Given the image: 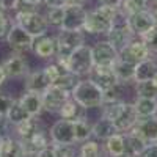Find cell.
<instances>
[{
  "label": "cell",
  "instance_id": "obj_1",
  "mask_svg": "<svg viewBox=\"0 0 157 157\" xmlns=\"http://www.w3.org/2000/svg\"><path fill=\"white\" fill-rule=\"evenodd\" d=\"M102 107H104V116L113 121V124L120 132H127L138 121V115L135 112L134 104L121 101L113 104H102Z\"/></svg>",
  "mask_w": 157,
  "mask_h": 157
},
{
  "label": "cell",
  "instance_id": "obj_2",
  "mask_svg": "<svg viewBox=\"0 0 157 157\" xmlns=\"http://www.w3.org/2000/svg\"><path fill=\"white\" fill-rule=\"evenodd\" d=\"M71 98L85 110L96 109L102 107L104 104V91L90 78H80L75 88L71 91Z\"/></svg>",
  "mask_w": 157,
  "mask_h": 157
},
{
  "label": "cell",
  "instance_id": "obj_3",
  "mask_svg": "<svg viewBox=\"0 0 157 157\" xmlns=\"http://www.w3.org/2000/svg\"><path fill=\"white\" fill-rule=\"evenodd\" d=\"M57 63L61 64L66 71H71V72L77 74L78 77L88 75V72L91 71V68H93V64H94L93 54H91V46L83 43L75 50H72L68 58H61Z\"/></svg>",
  "mask_w": 157,
  "mask_h": 157
},
{
  "label": "cell",
  "instance_id": "obj_4",
  "mask_svg": "<svg viewBox=\"0 0 157 157\" xmlns=\"http://www.w3.org/2000/svg\"><path fill=\"white\" fill-rule=\"evenodd\" d=\"M14 21H16V24L21 25L25 32H29L33 38L47 33V29H49L46 14H41V13H38L36 10H32V11H16Z\"/></svg>",
  "mask_w": 157,
  "mask_h": 157
},
{
  "label": "cell",
  "instance_id": "obj_5",
  "mask_svg": "<svg viewBox=\"0 0 157 157\" xmlns=\"http://www.w3.org/2000/svg\"><path fill=\"white\" fill-rule=\"evenodd\" d=\"M85 43V35L83 30H64L57 36V55L58 60L61 58H68L71 55V52L75 50L78 46H82Z\"/></svg>",
  "mask_w": 157,
  "mask_h": 157
},
{
  "label": "cell",
  "instance_id": "obj_6",
  "mask_svg": "<svg viewBox=\"0 0 157 157\" xmlns=\"http://www.w3.org/2000/svg\"><path fill=\"white\" fill-rule=\"evenodd\" d=\"M5 41L8 43V46L14 50V54H24V52L32 50V44H33V36L25 32L19 24H11L10 32L5 38Z\"/></svg>",
  "mask_w": 157,
  "mask_h": 157
},
{
  "label": "cell",
  "instance_id": "obj_7",
  "mask_svg": "<svg viewBox=\"0 0 157 157\" xmlns=\"http://www.w3.org/2000/svg\"><path fill=\"white\" fill-rule=\"evenodd\" d=\"M151 57V50L146 47V44L141 41V39H132L129 44H126L121 50H118V58L121 61L130 63V64H135L146 60Z\"/></svg>",
  "mask_w": 157,
  "mask_h": 157
},
{
  "label": "cell",
  "instance_id": "obj_8",
  "mask_svg": "<svg viewBox=\"0 0 157 157\" xmlns=\"http://www.w3.org/2000/svg\"><path fill=\"white\" fill-rule=\"evenodd\" d=\"M50 143L55 145H74L75 135H74V121L71 120H58L52 124L49 130Z\"/></svg>",
  "mask_w": 157,
  "mask_h": 157
},
{
  "label": "cell",
  "instance_id": "obj_9",
  "mask_svg": "<svg viewBox=\"0 0 157 157\" xmlns=\"http://www.w3.org/2000/svg\"><path fill=\"white\" fill-rule=\"evenodd\" d=\"M113 21L107 19L104 14L94 8L86 13V19L83 24V32H86L88 35H107L112 27H113Z\"/></svg>",
  "mask_w": 157,
  "mask_h": 157
},
{
  "label": "cell",
  "instance_id": "obj_10",
  "mask_svg": "<svg viewBox=\"0 0 157 157\" xmlns=\"http://www.w3.org/2000/svg\"><path fill=\"white\" fill-rule=\"evenodd\" d=\"M41 96H43L44 110L50 112V113H58L60 109L63 107V104L71 98V93H68V91H64L55 85H50L49 88H46L43 91Z\"/></svg>",
  "mask_w": 157,
  "mask_h": 157
},
{
  "label": "cell",
  "instance_id": "obj_11",
  "mask_svg": "<svg viewBox=\"0 0 157 157\" xmlns=\"http://www.w3.org/2000/svg\"><path fill=\"white\" fill-rule=\"evenodd\" d=\"M86 8L83 5H66L64 6V17L60 29L64 30H83L86 19Z\"/></svg>",
  "mask_w": 157,
  "mask_h": 157
},
{
  "label": "cell",
  "instance_id": "obj_12",
  "mask_svg": "<svg viewBox=\"0 0 157 157\" xmlns=\"http://www.w3.org/2000/svg\"><path fill=\"white\" fill-rule=\"evenodd\" d=\"M19 141L24 151V157H36V154L39 151H43L50 143V137H47L44 130H38L33 135L21 138Z\"/></svg>",
  "mask_w": 157,
  "mask_h": 157
},
{
  "label": "cell",
  "instance_id": "obj_13",
  "mask_svg": "<svg viewBox=\"0 0 157 157\" xmlns=\"http://www.w3.org/2000/svg\"><path fill=\"white\" fill-rule=\"evenodd\" d=\"M91 54L94 64H102V66H113V63L118 60V50L107 39L91 46Z\"/></svg>",
  "mask_w": 157,
  "mask_h": 157
},
{
  "label": "cell",
  "instance_id": "obj_14",
  "mask_svg": "<svg viewBox=\"0 0 157 157\" xmlns=\"http://www.w3.org/2000/svg\"><path fill=\"white\" fill-rule=\"evenodd\" d=\"M88 78L93 80L102 91L118 83V78L112 66H102V64H93L91 71L88 72Z\"/></svg>",
  "mask_w": 157,
  "mask_h": 157
},
{
  "label": "cell",
  "instance_id": "obj_15",
  "mask_svg": "<svg viewBox=\"0 0 157 157\" xmlns=\"http://www.w3.org/2000/svg\"><path fill=\"white\" fill-rule=\"evenodd\" d=\"M32 52L38 58H52L57 55V38L50 36L47 33L33 38V44H32Z\"/></svg>",
  "mask_w": 157,
  "mask_h": 157
},
{
  "label": "cell",
  "instance_id": "obj_16",
  "mask_svg": "<svg viewBox=\"0 0 157 157\" xmlns=\"http://www.w3.org/2000/svg\"><path fill=\"white\" fill-rule=\"evenodd\" d=\"M126 22L130 27V30L134 32L135 36H141L145 32H148L151 27L155 25V21L152 17V13L151 10H145V11H140V13H135V14H130V16H126Z\"/></svg>",
  "mask_w": 157,
  "mask_h": 157
},
{
  "label": "cell",
  "instance_id": "obj_17",
  "mask_svg": "<svg viewBox=\"0 0 157 157\" xmlns=\"http://www.w3.org/2000/svg\"><path fill=\"white\" fill-rule=\"evenodd\" d=\"M107 36V41L116 49V50H121L126 44H129L130 41L134 39V32L130 30V27L127 25V22L123 24H113L112 30L105 35Z\"/></svg>",
  "mask_w": 157,
  "mask_h": 157
},
{
  "label": "cell",
  "instance_id": "obj_18",
  "mask_svg": "<svg viewBox=\"0 0 157 157\" xmlns=\"http://www.w3.org/2000/svg\"><path fill=\"white\" fill-rule=\"evenodd\" d=\"M130 130L140 135L148 145L149 143H157V116L154 115L148 118H138L137 124Z\"/></svg>",
  "mask_w": 157,
  "mask_h": 157
},
{
  "label": "cell",
  "instance_id": "obj_19",
  "mask_svg": "<svg viewBox=\"0 0 157 157\" xmlns=\"http://www.w3.org/2000/svg\"><path fill=\"white\" fill-rule=\"evenodd\" d=\"M3 68L6 71V75L11 78H19L29 74V64L22 57V54H14L10 58H6L3 63Z\"/></svg>",
  "mask_w": 157,
  "mask_h": 157
},
{
  "label": "cell",
  "instance_id": "obj_20",
  "mask_svg": "<svg viewBox=\"0 0 157 157\" xmlns=\"http://www.w3.org/2000/svg\"><path fill=\"white\" fill-rule=\"evenodd\" d=\"M52 85L50 77L47 75L46 69H38L25 77V91H36V93H43L46 88Z\"/></svg>",
  "mask_w": 157,
  "mask_h": 157
},
{
  "label": "cell",
  "instance_id": "obj_21",
  "mask_svg": "<svg viewBox=\"0 0 157 157\" xmlns=\"http://www.w3.org/2000/svg\"><path fill=\"white\" fill-rule=\"evenodd\" d=\"M19 102L30 116H38L44 110L43 96H41V93H36V91H25V93L19 98Z\"/></svg>",
  "mask_w": 157,
  "mask_h": 157
},
{
  "label": "cell",
  "instance_id": "obj_22",
  "mask_svg": "<svg viewBox=\"0 0 157 157\" xmlns=\"http://www.w3.org/2000/svg\"><path fill=\"white\" fill-rule=\"evenodd\" d=\"M116 132H120V130L116 129L113 121H110L105 116H102L99 121H96L93 126H91V135H93L96 140H101V141H105L107 138H110Z\"/></svg>",
  "mask_w": 157,
  "mask_h": 157
},
{
  "label": "cell",
  "instance_id": "obj_23",
  "mask_svg": "<svg viewBox=\"0 0 157 157\" xmlns=\"http://www.w3.org/2000/svg\"><path fill=\"white\" fill-rule=\"evenodd\" d=\"M124 134V141H126V155L129 157H138L143 149L148 146V143L143 140L140 135H137L132 130H127Z\"/></svg>",
  "mask_w": 157,
  "mask_h": 157
},
{
  "label": "cell",
  "instance_id": "obj_24",
  "mask_svg": "<svg viewBox=\"0 0 157 157\" xmlns=\"http://www.w3.org/2000/svg\"><path fill=\"white\" fill-rule=\"evenodd\" d=\"M105 152L109 157H126V141H124V134L116 132L110 138L105 140Z\"/></svg>",
  "mask_w": 157,
  "mask_h": 157
},
{
  "label": "cell",
  "instance_id": "obj_25",
  "mask_svg": "<svg viewBox=\"0 0 157 157\" xmlns=\"http://www.w3.org/2000/svg\"><path fill=\"white\" fill-rule=\"evenodd\" d=\"M157 72V61L154 58H146L135 64V74H134V82H143V80H151L154 74Z\"/></svg>",
  "mask_w": 157,
  "mask_h": 157
},
{
  "label": "cell",
  "instance_id": "obj_26",
  "mask_svg": "<svg viewBox=\"0 0 157 157\" xmlns=\"http://www.w3.org/2000/svg\"><path fill=\"white\" fill-rule=\"evenodd\" d=\"M138 118H148L157 115V99L154 98H137L134 102Z\"/></svg>",
  "mask_w": 157,
  "mask_h": 157
},
{
  "label": "cell",
  "instance_id": "obj_27",
  "mask_svg": "<svg viewBox=\"0 0 157 157\" xmlns=\"http://www.w3.org/2000/svg\"><path fill=\"white\" fill-rule=\"evenodd\" d=\"M113 71H115V75L118 78L120 83H127V82H132L134 80V74H135V66L130 63H126V61H121L118 58L115 63H113Z\"/></svg>",
  "mask_w": 157,
  "mask_h": 157
},
{
  "label": "cell",
  "instance_id": "obj_28",
  "mask_svg": "<svg viewBox=\"0 0 157 157\" xmlns=\"http://www.w3.org/2000/svg\"><path fill=\"white\" fill-rule=\"evenodd\" d=\"M83 107L80 105V104H77L72 98H69L66 102L63 104V107L60 109L58 115L63 118V120H80V118H83Z\"/></svg>",
  "mask_w": 157,
  "mask_h": 157
},
{
  "label": "cell",
  "instance_id": "obj_29",
  "mask_svg": "<svg viewBox=\"0 0 157 157\" xmlns=\"http://www.w3.org/2000/svg\"><path fill=\"white\" fill-rule=\"evenodd\" d=\"M0 157H24L21 141L11 137H3L0 143Z\"/></svg>",
  "mask_w": 157,
  "mask_h": 157
},
{
  "label": "cell",
  "instance_id": "obj_30",
  "mask_svg": "<svg viewBox=\"0 0 157 157\" xmlns=\"http://www.w3.org/2000/svg\"><path fill=\"white\" fill-rule=\"evenodd\" d=\"M5 116H6L8 124H13V126H17V124H21L22 121H25V120H29V118H30V115L25 112V109L21 105L19 99L13 101L11 107H10V110L6 112Z\"/></svg>",
  "mask_w": 157,
  "mask_h": 157
},
{
  "label": "cell",
  "instance_id": "obj_31",
  "mask_svg": "<svg viewBox=\"0 0 157 157\" xmlns=\"http://www.w3.org/2000/svg\"><path fill=\"white\" fill-rule=\"evenodd\" d=\"M149 3L151 0H123L118 10L124 16H130V14H135V13L149 10Z\"/></svg>",
  "mask_w": 157,
  "mask_h": 157
},
{
  "label": "cell",
  "instance_id": "obj_32",
  "mask_svg": "<svg viewBox=\"0 0 157 157\" xmlns=\"http://www.w3.org/2000/svg\"><path fill=\"white\" fill-rule=\"evenodd\" d=\"M78 80H80V77H78L77 74H74L71 71H64L55 78V82L52 85H55V86H58L64 91H68V93H71V91L75 88V85L78 83Z\"/></svg>",
  "mask_w": 157,
  "mask_h": 157
},
{
  "label": "cell",
  "instance_id": "obj_33",
  "mask_svg": "<svg viewBox=\"0 0 157 157\" xmlns=\"http://www.w3.org/2000/svg\"><path fill=\"white\" fill-rule=\"evenodd\" d=\"M105 152L104 148L98 140H86L80 146V157H102Z\"/></svg>",
  "mask_w": 157,
  "mask_h": 157
},
{
  "label": "cell",
  "instance_id": "obj_34",
  "mask_svg": "<svg viewBox=\"0 0 157 157\" xmlns=\"http://www.w3.org/2000/svg\"><path fill=\"white\" fill-rule=\"evenodd\" d=\"M126 93V83H120L104 90V104H113V102H121L123 96Z\"/></svg>",
  "mask_w": 157,
  "mask_h": 157
},
{
  "label": "cell",
  "instance_id": "obj_35",
  "mask_svg": "<svg viewBox=\"0 0 157 157\" xmlns=\"http://www.w3.org/2000/svg\"><path fill=\"white\" fill-rule=\"evenodd\" d=\"M14 127H16V132L19 134L21 138L30 137V135H33L35 132H38V130H41V129H39V123H38V120H36V116H30L29 120L22 121L21 124H17V126H14Z\"/></svg>",
  "mask_w": 157,
  "mask_h": 157
},
{
  "label": "cell",
  "instance_id": "obj_36",
  "mask_svg": "<svg viewBox=\"0 0 157 157\" xmlns=\"http://www.w3.org/2000/svg\"><path fill=\"white\" fill-rule=\"evenodd\" d=\"M74 135H75V143H83L90 140L91 126L88 124V121H85V118L74 120Z\"/></svg>",
  "mask_w": 157,
  "mask_h": 157
},
{
  "label": "cell",
  "instance_id": "obj_37",
  "mask_svg": "<svg viewBox=\"0 0 157 157\" xmlns=\"http://www.w3.org/2000/svg\"><path fill=\"white\" fill-rule=\"evenodd\" d=\"M137 98H154L157 99V86L152 80L137 82Z\"/></svg>",
  "mask_w": 157,
  "mask_h": 157
},
{
  "label": "cell",
  "instance_id": "obj_38",
  "mask_svg": "<svg viewBox=\"0 0 157 157\" xmlns=\"http://www.w3.org/2000/svg\"><path fill=\"white\" fill-rule=\"evenodd\" d=\"M140 39L146 44V47L151 50V54H157V24L154 27H151L148 32H145Z\"/></svg>",
  "mask_w": 157,
  "mask_h": 157
},
{
  "label": "cell",
  "instance_id": "obj_39",
  "mask_svg": "<svg viewBox=\"0 0 157 157\" xmlns=\"http://www.w3.org/2000/svg\"><path fill=\"white\" fill-rule=\"evenodd\" d=\"M63 17H64V6H60V8H49V10H47L46 19H47V24L52 25V27H61Z\"/></svg>",
  "mask_w": 157,
  "mask_h": 157
},
{
  "label": "cell",
  "instance_id": "obj_40",
  "mask_svg": "<svg viewBox=\"0 0 157 157\" xmlns=\"http://www.w3.org/2000/svg\"><path fill=\"white\" fill-rule=\"evenodd\" d=\"M10 27H11V24H10L8 16L5 14V10L0 8V41L6 38V35L10 32Z\"/></svg>",
  "mask_w": 157,
  "mask_h": 157
},
{
  "label": "cell",
  "instance_id": "obj_41",
  "mask_svg": "<svg viewBox=\"0 0 157 157\" xmlns=\"http://www.w3.org/2000/svg\"><path fill=\"white\" fill-rule=\"evenodd\" d=\"M46 69V72H47V75L50 77V80H52V83L55 82V78L61 74V72H64L66 69H64L61 64H58V63H52V64H47V66L44 68Z\"/></svg>",
  "mask_w": 157,
  "mask_h": 157
},
{
  "label": "cell",
  "instance_id": "obj_42",
  "mask_svg": "<svg viewBox=\"0 0 157 157\" xmlns=\"http://www.w3.org/2000/svg\"><path fill=\"white\" fill-rule=\"evenodd\" d=\"M55 152H57V157H75V151L72 148V145H55Z\"/></svg>",
  "mask_w": 157,
  "mask_h": 157
},
{
  "label": "cell",
  "instance_id": "obj_43",
  "mask_svg": "<svg viewBox=\"0 0 157 157\" xmlns=\"http://www.w3.org/2000/svg\"><path fill=\"white\" fill-rule=\"evenodd\" d=\"M43 3V0H19L16 11H32Z\"/></svg>",
  "mask_w": 157,
  "mask_h": 157
},
{
  "label": "cell",
  "instance_id": "obj_44",
  "mask_svg": "<svg viewBox=\"0 0 157 157\" xmlns=\"http://www.w3.org/2000/svg\"><path fill=\"white\" fill-rule=\"evenodd\" d=\"M13 101H14V99H13V96H6V94L0 93V113L6 115V112L10 110Z\"/></svg>",
  "mask_w": 157,
  "mask_h": 157
},
{
  "label": "cell",
  "instance_id": "obj_45",
  "mask_svg": "<svg viewBox=\"0 0 157 157\" xmlns=\"http://www.w3.org/2000/svg\"><path fill=\"white\" fill-rule=\"evenodd\" d=\"M138 157H157V143H149Z\"/></svg>",
  "mask_w": 157,
  "mask_h": 157
},
{
  "label": "cell",
  "instance_id": "obj_46",
  "mask_svg": "<svg viewBox=\"0 0 157 157\" xmlns=\"http://www.w3.org/2000/svg\"><path fill=\"white\" fill-rule=\"evenodd\" d=\"M36 157H57L55 146L52 145V143H49V145H47L43 151H39V152L36 154Z\"/></svg>",
  "mask_w": 157,
  "mask_h": 157
},
{
  "label": "cell",
  "instance_id": "obj_47",
  "mask_svg": "<svg viewBox=\"0 0 157 157\" xmlns=\"http://www.w3.org/2000/svg\"><path fill=\"white\" fill-rule=\"evenodd\" d=\"M17 3H19V0H0V8L5 10V11L16 10L17 8Z\"/></svg>",
  "mask_w": 157,
  "mask_h": 157
},
{
  "label": "cell",
  "instance_id": "obj_48",
  "mask_svg": "<svg viewBox=\"0 0 157 157\" xmlns=\"http://www.w3.org/2000/svg\"><path fill=\"white\" fill-rule=\"evenodd\" d=\"M43 3L47 8H60V6H66V0H43Z\"/></svg>",
  "mask_w": 157,
  "mask_h": 157
},
{
  "label": "cell",
  "instance_id": "obj_49",
  "mask_svg": "<svg viewBox=\"0 0 157 157\" xmlns=\"http://www.w3.org/2000/svg\"><path fill=\"white\" fill-rule=\"evenodd\" d=\"M123 0H98V3L99 5H110V6H116V8H120Z\"/></svg>",
  "mask_w": 157,
  "mask_h": 157
},
{
  "label": "cell",
  "instance_id": "obj_50",
  "mask_svg": "<svg viewBox=\"0 0 157 157\" xmlns=\"http://www.w3.org/2000/svg\"><path fill=\"white\" fill-rule=\"evenodd\" d=\"M6 78H8V75H6V71H5V68H3V64H0V88H2V86L5 85Z\"/></svg>",
  "mask_w": 157,
  "mask_h": 157
},
{
  "label": "cell",
  "instance_id": "obj_51",
  "mask_svg": "<svg viewBox=\"0 0 157 157\" xmlns=\"http://www.w3.org/2000/svg\"><path fill=\"white\" fill-rule=\"evenodd\" d=\"M6 124H8V121H6V116L0 113V134H2L3 130L6 129Z\"/></svg>",
  "mask_w": 157,
  "mask_h": 157
},
{
  "label": "cell",
  "instance_id": "obj_52",
  "mask_svg": "<svg viewBox=\"0 0 157 157\" xmlns=\"http://www.w3.org/2000/svg\"><path fill=\"white\" fill-rule=\"evenodd\" d=\"M86 0H66V5H85Z\"/></svg>",
  "mask_w": 157,
  "mask_h": 157
},
{
  "label": "cell",
  "instance_id": "obj_53",
  "mask_svg": "<svg viewBox=\"0 0 157 157\" xmlns=\"http://www.w3.org/2000/svg\"><path fill=\"white\" fill-rule=\"evenodd\" d=\"M151 13H152V17H154V21H155V24H157V8H154V10H151Z\"/></svg>",
  "mask_w": 157,
  "mask_h": 157
},
{
  "label": "cell",
  "instance_id": "obj_54",
  "mask_svg": "<svg viewBox=\"0 0 157 157\" xmlns=\"http://www.w3.org/2000/svg\"><path fill=\"white\" fill-rule=\"evenodd\" d=\"M151 80H152V82H154V85H155V86H157V72H155V74H154V77H152V78H151Z\"/></svg>",
  "mask_w": 157,
  "mask_h": 157
},
{
  "label": "cell",
  "instance_id": "obj_55",
  "mask_svg": "<svg viewBox=\"0 0 157 157\" xmlns=\"http://www.w3.org/2000/svg\"><path fill=\"white\" fill-rule=\"evenodd\" d=\"M151 2H152L154 5H157V0H151Z\"/></svg>",
  "mask_w": 157,
  "mask_h": 157
},
{
  "label": "cell",
  "instance_id": "obj_56",
  "mask_svg": "<svg viewBox=\"0 0 157 157\" xmlns=\"http://www.w3.org/2000/svg\"><path fill=\"white\" fill-rule=\"evenodd\" d=\"M2 140H3V137H2V134H0V143H2Z\"/></svg>",
  "mask_w": 157,
  "mask_h": 157
},
{
  "label": "cell",
  "instance_id": "obj_57",
  "mask_svg": "<svg viewBox=\"0 0 157 157\" xmlns=\"http://www.w3.org/2000/svg\"><path fill=\"white\" fill-rule=\"evenodd\" d=\"M75 157H77V155H75ZM78 157H80V155H78Z\"/></svg>",
  "mask_w": 157,
  "mask_h": 157
},
{
  "label": "cell",
  "instance_id": "obj_58",
  "mask_svg": "<svg viewBox=\"0 0 157 157\" xmlns=\"http://www.w3.org/2000/svg\"><path fill=\"white\" fill-rule=\"evenodd\" d=\"M126 157H129V155H126Z\"/></svg>",
  "mask_w": 157,
  "mask_h": 157
}]
</instances>
